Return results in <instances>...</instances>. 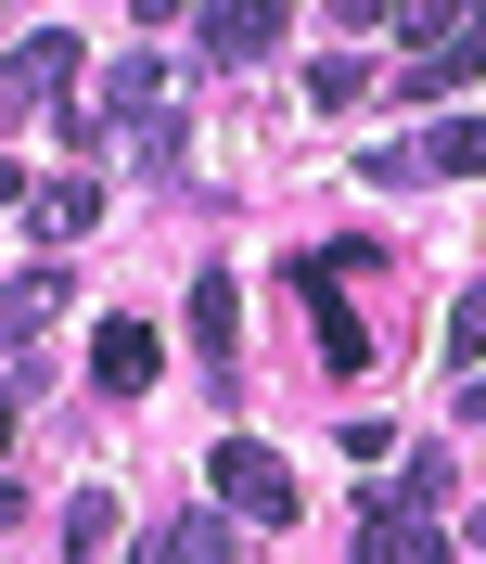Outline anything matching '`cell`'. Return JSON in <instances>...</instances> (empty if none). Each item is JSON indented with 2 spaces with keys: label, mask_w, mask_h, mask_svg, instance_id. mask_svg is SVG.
<instances>
[{
  "label": "cell",
  "mask_w": 486,
  "mask_h": 564,
  "mask_svg": "<svg viewBox=\"0 0 486 564\" xmlns=\"http://www.w3.org/2000/svg\"><path fill=\"white\" fill-rule=\"evenodd\" d=\"M231 321H243V295H231V270H192V347L231 372Z\"/></svg>",
  "instance_id": "obj_13"
},
{
  "label": "cell",
  "mask_w": 486,
  "mask_h": 564,
  "mask_svg": "<svg viewBox=\"0 0 486 564\" xmlns=\"http://www.w3.org/2000/svg\"><path fill=\"white\" fill-rule=\"evenodd\" d=\"M26 193H38V180H26V167H13V154H0V206H26Z\"/></svg>",
  "instance_id": "obj_17"
},
{
  "label": "cell",
  "mask_w": 486,
  "mask_h": 564,
  "mask_svg": "<svg viewBox=\"0 0 486 564\" xmlns=\"http://www.w3.org/2000/svg\"><path fill=\"white\" fill-rule=\"evenodd\" d=\"M77 90V39L65 26H26L13 52H0V116H52Z\"/></svg>",
  "instance_id": "obj_2"
},
{
  "label": "cell",
  "mask_w": 486,
  "mask_h": 564,
  "mask_svg": "<svg viewBox=\"0 0 486 564\" xmlns=\"http://www.w3.org/2000/svg\"><path fill=\"white\" fill-rule=\"evenodd\" d=\"M474 167H486V116H435V129L372 141V154H358V180H372V193H410V180H474Z\"/></svg>",
  "instance_id": "obj_1"
},
{
  "label": "cell",
  "mask_w": 486,
  "mask_h": 564,
  "mask_svg": "<svg viewBox=\"0 0 486 564\" xmlns=\"http://www.w3.org/2000/svg\"><path fill=\"white\" fill-rule=\"evenodd\" d=\"M129 564H243V527L231 513H179V527H154Z\"/></svg>",
  "instance_id": "obj_9"
},
{
  "label": "cell",
  "mask_w": 486,
  "mask_h": 564,
  "mask_svg": "<svg viewBox=\"0 0 486 564\" xmlns=\"http://www.w3.org/2000/svg\"><path fill=\"white\" fill-rule=\"evenodd\" d=\"M461 77H486V13H474V26L449 13V39H422L410 65H397V90H410V104H449Z\"/></svg>",
  "instance_id": "obj_5"
},
{
  "label": "cell",
  "mask_w": 486,
  "mask_h": 564,
  "mask_svg": "<svg viewBox=\"0 0 486 564\" xmlns=\"http://www.w3.org/2000/svg\"><path fill=\"white\" fill-rule=\"evenodd\" d=\"M0 449H13V398H0Z\"/></svg>",
  "instance_id": "obj_20"
},
{
  "label": "cell",
  "mask_w": 486,
  "mask_h": 564,
  "mask_svg": "<svg viewBox=\"0 0 486 564\" xmlns=\"http://www.w3.org/2000/svg\"><path fill=\"white\" fill-rule=\"evenodd\" d=\"M90 218H103V193H90V180H38V193H26V231H38V245H77Z\"/></svg>",
  "instance_id": "obj_11"
},
{
  "label": "cell",
  "mask_w": 486,
  "mask_h": 564,
  "mask_svg": "<svg viewBox=\"0 0 486 564\" xmlns=\"http://www.w3.org/2000/svg\"><path fill=\"white\" fill-rule=\"evenodd\" d=\"M103 552H115V500L77 488V500H65V564H103Z\"/></svg>",
  "instance_id": "obj_14"
},
{
  "label": "cell",
  "mask_w": 486,
  "mask_h": 564,
  "mask_svg": "<svg viewBox=\"0 0 486 564\" xmlns=\"http://www.w3.org/2000/svg\"><path fill=\"white\" fill-rule=\"evenodd\" d=\"M90 386H103V398L154 386V321H103V334H90Z\"/></svg>",
  "instance_id": "obj_10"
},
{
  "label": "cell",
  "mask_w": 486,
  "mask_h": 564,
  "mask_svg": "<svg viewBox=\"0 0 486 564\" xmlns=\"http://www.w3.org/2000/svg\"><path fill=\"white\" fill-rule=\"evenodd\" d=\"M358 90H372V65H358V52H320V65H308V104H320V116H346Z\"/></svg>",
  "instance_id": "obj_15"
},
{
  "label": "cell",
  "mask_w": 486,
  "mask_h": 564,
  "mask_svg": "<svg viewBox=\"0 0 486 564\" xmlns=\"http://www.w3.org/2000/svg\"><path fill=\"white\" fill-rule=\"evenodd\" d=\"M308 308H320V359L358 372V359H372V321L346 308V257H308Z\"/></svg>",
  "instance_id": "obj_6"
},
{
  "label": "cell",
  "mask_w": 486,
  "mask_h": 564,
  "mask_svg": "<svg viewBox=\"0 0 486 564\" xmlns=\"http://www.w3.org/2000/svg\"><path fill=\"white\" fill-rule=\"evenodd\" d=\"M461 423H486V372H474V386H461Z\"/></svg>",
  "instance_id": "obj_18"
},
{
  "label": "cell",
  "mask_w": 486,
  "mask_h": 564,
  "mask_svg": "<svg viewBox=\"0 0 486 564\" xmlns=\"http://www.w3.org/2000/svg\"><path fill=\"white\" fill-rule=\"evenodd\" d=\"M358 564H449V527L422 500H358Z\"/></svg>",
  "instance_id": "obj_4"
},
{
  "label": "cell",
  "mask_w": 486,
  "mask_h": 564,
  "mask_svg": "<svg viewBox=\"0 0 486 564\" xmlns=\"http://www.w3.org/2000/svg\"><path fill=\"white\" fill-rule=\"evenodd\" d=\"M38 321H65V270H26L0 295V347H38Z\"/></svg>",
  "instance_id": "obj_12"
},
{
  "label": "cell",
  "mask_w": 486,
  "mask_h": 564,
  "mask_svg": "<svg viewBox=\"0 0 486 564\" xmlns=\"http://www.w3.org/2000/svg\"><path fill=\"white\" fill-rule=\"evenodd\" d=\"M461 359H486V282H474V295L449 308V372H461Z\"/></svg>",
  "instance_id": "obj_16"
},
{
  "label": "cell",
  "mask_w": 486,
  "mask_h": 564,
  "mask_svg": "<svg viewBox=\"0 0 486 564\" xmlns=\"http://www.w3.org/2000/svg\"><path fill=\"white\" fill-rule=\"evenodd\" d=\"M281 52V0H206V65H269Z\"/></svg>",
  "instance_id": "obj_7"
},
{
  "label": "cell",
  "mask_w": 486,
  "mask_h": 564,
  "mask_svg": "<svg viewBox=\"0 0 486 564\" xmlns=\"http://www.w3.org/2000/svg\"><path fill=\"white\" fill-rule=\"evenodd\" d=\"M0 527H26V500H13V488H0Z\"/></svg>",
  "instance_id": "obj_19"
},
{
  "label": "cell",
  "mask_w": 486,
  "mask_h": 564,
  "mask_svg": "<svg viewBox=\"0 0 486 564\" xmlns=\"http://www.w3.org/2000/svg\"><path fill=\"white\" fill-rule=\"evenodd\" d=\"M206 475H218V500H231V513H256V527H295V475H281L256 436H218Z\"/></svg>",
  "instance_id": "obj_3"
},
{
  "label": "cell",
  "mask_w": 486,
  "mask_h": 564,
  "mask_svg": "<svg viewBox=\"0 0 486 564\" xmlns=\"http://www.w3.org/2000/svg\"><path fill=\"white\" fill-rule=\"evenodd\" d=\"M103 116L141 129V141H167V65H154V52H115L103 65Z\"/></svg>",
  "instance_id": "obj_8"
}]
</instances>
